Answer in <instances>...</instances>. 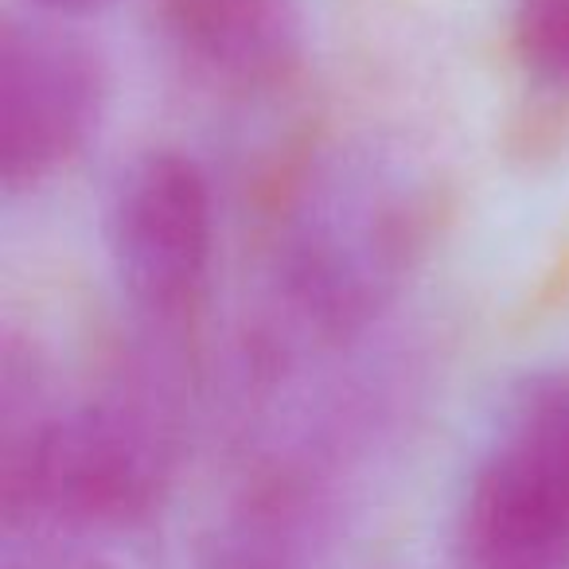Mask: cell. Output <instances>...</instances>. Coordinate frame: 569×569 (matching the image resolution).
Returning a JSON list of instances; mask_svg holds the SVG:
<instances>
[{
    "mask_svg": "<svg viewBox=\"0 0 569 569\" xmlns=\"http://www.w3.org/2000/svg\"><path fill=\"white\" fill-rule=\"evenodd\" d=\"M207 569H309V542L289 499H258L211 546Z\"/></svg>",
    "mask_w": 569,
    "mask_h": 569,
    "instance_id": "cell-5",
    "label": "cell"
},
{
    "mask_svg": "<svg viewBox=\"0 0 569 569\" xmlns=\"http://www.w3.org/2000/svg\"><path fill=\"white\" fill-rule=\"evenodd\" d=\"M503 441L535 460L569 507V375H535L522 382Z\"/></svg>",
    "mask_w": 569,
    "mask_h": 569,
    "instance_id": "cell-4",
    "label": "cell"
},
{
    "mask_svg": "<svg viewBox=\"0 0 569 569\" xmlns=\"http://www.w3.org/2000/svg\"><path fill=\"white\" fill-rule=\"evenodd\" d=\"M460 569H569V507L530 457L499 441L457 522Z\"/></svg>",
    "mask_w": 569,
    "mask_h": 569,
    "instance_id": "cell-3",
    "label": "cell"
},
{
    "mask_svg": "<svg viewBox=\"0 0 569 569\" xmlns=\"http://www.w3.org/2000/svg\"><path fill=\"white\" fill-rule=\"evenodd\" d=\"M32 4L51 17H87V12L102 9L106 0H32Z\"/></svg>",
    "mask_w": 569,
    "mask_h": 569,
    "instance_id": "cell-7",
    "label": "cell"
},
{
    "mask_svg": "<svg viewBox=\"0 0 569 569\" xmlns=\"http://www.w3.org/2000/svg\"><path fill=\"white\" fill-rule=\"evenodd\" d=\"M515 51L530 74L569 90V0H522L515 12Z\"/></svg>",
    "mask_w": 569,
    "mask_h": 569,
    "instance_id": "cell-6",
    "label": "cell"
},
{
    "mask_svg": "<svg viewBox=\"0 0 569 569\" xmlns=\"http://www.w3.org/2000/svg\"><path fill=\"white\" fill-rule=\"evenodd\" d=\"M106 234L113 269L141 309L172 317L196 305L214 246L207 176L172 149L144 152L118 176Z\"/></svg>",
    "mask_w": 569,
    "mask_h": 569,
    "instance_id": "cell-1",
    "label": "cell"
},
{
    "mask_svg": "<svg viewBox=\"0 0 569 569\" xmlns=\"http://www.w3.org/2000/svg\"><path fill=\"white\" fill-rule=\"evenodd\" d=\"M102 63L56 28L9 24L0 40V180L24 191L56 176L98 129Z\"/></svg>",
    "mask_w": 569,
    "mask_h": 569,
    "instance_id": "cell-2",
    "label": "cell"
}]
</instances>
